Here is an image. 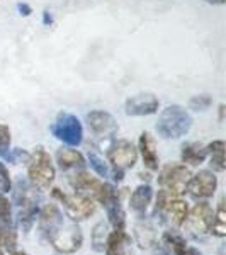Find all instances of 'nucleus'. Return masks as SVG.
I'll return each instance as SVG.
<instances>
[{"label":"nucleus","mask_w":226,"mask_h":255,"mask_svg":"<svg viewBox=\"0 0 226 255\" xmlns=\"http://www.w3.org/2000/svg\"><path fill=\"white\" fill-rule=\"evenodd\" d=\"M51 134L67 146H80L84 141V126H82L80 119L75 114L61 113L56 121L49 128Z\"/></svg>","instance_id":"nucleus-7"},{"label":"nucleus","mask_w":226,"mask_h":255,"mask_svg":"<svg viewBox=\"0 0 226 255\" xmlns=\"http://www.w3.org/2000/svg\"><path fill=\"white\" fill-rule=\"evenodd\" d=\"M108 158L113 170V180L121 182L124 179V172L136 165L138 162V148L126 138L114 139L108 150Z\"/></svg>","instance_id":"nucleus-2"},{"label":"nucleus","mask_w":226,"mask_h":255,"mask_svg":"<svg viewBox=\"0 0 226 255\" xmlns=\"http://www.w3.org/2000/svg\"><path fill=\"white\" fill-rule=\"evenodd\" d=\"M160 108V101L155 94L141 92L136 96H131L124 102V113L128 116H150L155 114Z\"/></svg>","instance_id":"nucleus-12"},{"label":"nucleus","mask_w":226,"mask_h":255,"mask_svg":"<svg viewBox=\"0 0 226 255\" xmlns=\"http://www.w3.org/2000/svg\"><path fill=\"white\" fill-rule=\"evenodd\" d=\"M213 216H215V209L211 208V204L208 201H197L194 208L189 209V215L184 221L182 226H186L187 232L192 237L199 238L209 233L213 223Z\"/></svg>","instance_id":"nucleus-8"},{"label":"nucleus","mask_w":226,"mask_h":255,"mask_svg":"<svg viewBox=\"0 0 226 255\" xmlns=\"http://www.w3.org/2000/svg\"><path fill=\"white\" fill-rule=\"evenodd\" d=\"M218 189V177L213 170H199L197 174L191 175L187 184V192L196 201H208L215 196Z\"/></svg>","instance_id":"nucleus-9"},{"label":"nucleus","mask_w":226,"mask_h":255,"mask_svg":"<svg viewBox=\"0 0 226 255\" xmlns=\"http://www.w3.org/2000/svg\"><path fill=\"white\" fill-rule=\"evenodd\" d=\"M145 218L146 216H143L134 226V240L141 249H151L157 244V233H155V226Z\"/></svg>","instance_id":"nucleus-21"},{"label":"nucleus","mask_w":226,"mask_h":255,"mask_svg":"<svg viewBox=\"0 0 226 255\" xmlns=\"http://www.w3.org/2000/svg\"><path fill=\"white\" fill-rule=\"evenodd\" d=\"M48 240L51 244L53 249L58 254L63 255H72L79 252L84 245V233H82L80 226L75 221H61L58 226L51 230L48 233Z\"/></svg>","instance_id":"nucleus-3"},{"label":"nucleus","mask_w":226,"mask_h":255,"mask_svg":"<svg viewBox=\"0 0 226 255\" xmlns=\"http://www.w3.org/2000/svg\"><path fill=\"white\" fill-rule=\"evenodd\" d=\"M9 255H29L27 252H22V250H12Z\"/></svg>","instance_id":"nucleus-34"},{"label":"nucleus","mask_w":226,"mask_h":255,"mask_svg":"<svg viewBox=\"0 0 226 255\" xmlns=\"http://www.w3.org/2000/svg\"><path fill=\"white\" fill-rule=\"evenodd\" d=\"M53 197H56V199L61 203V206H63L65 213H67V216L70 218V221H75V223H79V221H85L87 218H90L96 213V201L92 199L90 196H85V194H80V192H75V194H65V192H61L60 189H53L51 191Z\"/></svg>","instance_id":"nucleus-5"},{"label":"nucleus","mask_w":226,"mask_h":255,"mask_svg":"<svg viewBox=\"0 0 226 255\" xmlns=\"http://www.w3.org/2000/svg\"><path fill=\"white\" fill-rule=\"evenodd\" d=\"M101 184H102V180H99L97 177L90 175L89 172L84 170V168L70 177V186L75 189L77 192L85 194V196H90L92 199L96 197L99 187H101Z\"/></svg>","instance_id":"nucleus-16"},{"label":"nucleus","mask_w":226,"mask_h":255,"mask_svg":"<svg viewBox=\"0 0 226 255\" xmlns=\"http://www.w3.org/2000/svg\"><path fill=\"white\" fill-rule=\"evenodd\" d=\"M0 255H3V249H2V247H0Z\"/></svg>","instance_id":"nucleus-35"},{"label":"nucleus","mask_w":226,"mask_h":255,"mask_svg":"<svg viewBox=\"0 0 226 255\" xmlns=\"http://www.w3.org/2000/svg\"><path fill=\"white\" fill-rule=\"evenodd\" d=\"M157 133L163 139H179L191 131L192 116L179 104H170L160 113L157 121Z\"/></svg>","instance_id":"nucleus-1"},{"label":"nucleus","mask_w":226,"mask_h":255,"mask_svg":"<svg viewBox=\"0 0 226 255\" xmlns=\"http://www.w3.org/2000/svg\"><path fill=\"white\" fill-rule=\"evenodd\" d=\"M87 125L89 129L94 133V136L97 138H114L119 129L116 119L108 111H90L87 114Z\"/></svg>","instance_id":"nucleus-11"},{"label":"nucleus","mask_w":226,"mask_h":255,"mask_svg":"<svg viewBox=\"0 0 226 255\" xmlns=\"http://www.w3.org/2000/svg\"><path fill=\"white\" fill-rule=\"evenodd\" d=\"M208 3H213V5H223L226 0H206Z\"/></svg>","instance_id":"nucleus-33"},{"label":"nucleus","mask_w":226,"mask_h":255,"mask_svg":"<svg viewBox=\"0 0 226 255\" xmlns=\"http://www.w3.org/2000/svg\"><path fill=\"white\" fill-rule=\"evenodd\" d=\"M213 106V97L208 96V94H199V96H194L189 101V109L197 111V113H204Z\"/></svg>","instance_id":"nucleus-26"},{"label":"nucleus","mask_w":226,"mask_h":255,"mask_svg":"<svg viewBox=\"0 0 226 255\" xmlns=\"http://www.w3.org/2000/svg\"><path fill=\"white\" fill-rule=\"evenodd\" d=\"M43 22L46 24V26H48V24H51V22H53V17H51V15H49V12H44V15H43Z\"/></svg>","instance_id":"nucleus-32"},{"label":"nucleus","mask_w":226,"mask_h":255,"mask_svg":"<svg viewBox=\"0 0 226 255\" xmlns=\"http://www.w3.org/2000/svg\"><path fill=\"white\" fill-rule=\"evenodd\" d=\"M56 163L61 170H82L85 168V158L79 150H75L73 146H61L56 150Z\"/></svg>","instance_id":"nucleus-15"},{"label":"nucleus","mask_w":226,"mask_h":255,"mask_svg":"<svg viewBox=\"0 0 226 255\" xmlns=\"http://www.w3.org/2000/svg\"><path fill=\"white\" fill-rule=\"evenodd\" d=\"M89 163L99 177H102V179H109L111 177V179H113V170H111L109 163L106 162L96 150H89Z\"/></svg>","instance_id":"nucleus-25"},{"label":"nucleus","mask_w":226,"mask_h":255,"mask_svg":"<svg viewBox=\"0 0 226 255\" xmlns=\"http://www.w3.org/2000/svg\"><path fill=\"white\" fill-rule=\"evenodd\" d=\"M109 233H111V225L108 221H99V223L92 228L90 242H92V249L96 250V252H104Z\"/></svg>","instance_id":"nucleus-23"},{"label":"nucleus","mask_w":226,"mask_h":255,"mask_svg":"<svg viewBox=\"0 0 226 255\" xmlns=\"http://www.w3.org/2000/svg\"><path fill=\"white\" fill-rule=\"evenodd\" d=\"M27 177L29 182L36 189H48L55 182L56 168L53 165V160L43 146H36L34 151L27 160Z\"/></svg>","instance_id":"nucleus-4"},{"label":"nucleus","mask_w":226,"mask_h":255,"mask_svg":"<svg viewBox=\"0 0 226 255\" xmlns=\"http://www.w3.org/2000/svg\"><path fill=\"white\" fill-rule=\"evenodd\" d=\"M153 215L162 218L172 230H175V228H180V226L184 225V221H186V218L189 215V204L182 197L170 196L165 201V204H163L158 211H155Z\"/></svg>","instance_id":"nucleus-10"},{"label":"nucleus","mask_w":226,"mask_h":255,"mask_svg":"<svg viewBox=\"0 0 226 255\" xmlns=\"http://www.w3.org/2000/svg\"><path fill=\"white\" fill-rule=\"evenodd\" d=\"M209 233H211L213 237H218V238H225L226 237L225 197H221L220 203H218V208L215 211V216H213V223H211V228H209Z\"/></svg>","instance_id":"nucleus-24"},{"label":"nucleus","mask_w":226,"mask_h":255,"mask_svg":"<svg viewBox=\"0 0 226 255\" xmlns=\"http://www.w3.org/2000/svg\"><path fill=\"white\" fill-rule=\"evenodd\" d=\"M151 254L153 255H172V252L163 244H155L151 247Z\"/></svg>","instance_id":"nucleus-30"},{"label":"nucleus","mask_w":226,"mask_h":255,"mask_svg":"<svg viewBox=\"0 0 226 255\" xmlns=\"http://www.w3.org/2000/svg\"><path fill=\"white\" fill-rule=\"evenodd\" d=\"M180 158H182V163H187V165H201L208 158V148L199 141H187L182 145Z\"/></svg>","instance_id":"nucleus-19"},{"label":"nucleus","mask_w":226,"mask_h":255,"mask_svg":"<svg viewBox=\"0 0 226 255\" xmlns=\"http://www.w3.org/2000/svg\"><path fill=\"white\" fill-rule=\"evenodd\" d=\"M208 148V157L209 165H211L213 172H225V141L223 139H215L213 143L206 145Z\"/></svg>","instance_id":"nucleus-22"},{"label":"nucleus","mask_w":226,"mask_h":255,"mask_svg":"<svg viewBox=\"0 0 226 255\" xmlns=\"http://www.w3.org/2000/svg\"><path fill=\"white\" fill-rule=\"evenodd\" d=\"M151 199H153V189H151L150 184H141L133 191V194L129 196V206L134 213L143 218L146 216V211L151 204Z\"/></svg>","instance_id":"nucleus-17"},{"label":"nucleus","mask_w":226,"mask_h":255,"mask_svg":"<svg viewBox=\"0 0 226 255\" xmlns=\"http://www.w3.org/2000/svg\"><path fill=\"white\" fill-rule=\"evenodd\" d=\"M10 151V128L7 125H0V157L7 160Z\"/></svg>","instance_id":"nucleus-27"},{"label":"nucleus","mask_w":226,"mask_h":255,"mask_svg":"<svg viewBox=\"0 0 226 255\" xmlns=\"http://www.w3.org/2000/svg\"><path fill=\"white\" fill-rule=\"evenodd\" d=\"M12 191V180H10V174L7 170V167L0 162V194H7V192Z\"/></svg>","instance_id":"nucleus-28"},{"label":"nucleus","mask_w":226,"mask_h":255,"mask_svg":"<svg viewBox=\"0 0 226 255\" xmlns=\"http://www.w3.org/2000/svg\"><path fill=\"white\" fill-rule=\"evenodd\" d=\"M138 155H141L143 163L148 170H158L160 167V158L157 153V143H155L153 136L148 131L139 134V143H138Z\"/></svg>","instance_id":"nucleus-14"},{"label":"nucleus","mask_w":226,"mask_h":255,"mask_svg":"<svg viewBox=\"0 0 226 255\" xmlns=\"http://www.w3.org/2000/svg\"><path fill=\"white\" fill-rule=\"evenodd\" d=\"M17 10L20 12V15H26V17H27V15H31V14H32V9H31L29 5H27V3H19V5H17Z\"/></svg>","instance_id":"nucleus-31"},{"label":"nucleus","mask_w":226,"mask_h":255,"mask_svg":"<svg viewBox=\"0 0 226 255\" xmlns=\"http://www.w3.org/2000/svg\"><path fill=\"white\" fill-rule=\"evenodd\" d=\"M192 172L186 163H168L160 170L158 184L170 196L182 197L187 192V184L191 180Z\"/></svg>","instance_id":"nucleus-6"},{"label":"nucleus","mask_w":226,"mask_h":255,"mask_svg":"<svg viewBox=\"0 0 226 255\" xmlns=\"http://www.w3.org/2000/svg\"><path fill=\"white\" fill-rule=\"evenodd\" d=\"M0 221L12 223V208L5 194H0Z\"/></svg>","instance_id":"nucleus-29"},{"label":"nucleus","mask_w":226,"mask_h":255,"mask_svg":"<svg viewBox=\"0 0 226 255\" xmlns=\"http://www.w3.org/2000/svg\"><path fill=\"white\" fill-rule=\"evenodd\" d=\"M162 242L172 252V255H203L199 249L189 245L186 237L180 235L177 230H167L162 235Z\"/></svg>","instance_id":"nucleus-13"},{"label":"nucleus","mask_w":226,"mask_h":255,"mask_svg":"<svg viewBox=\"0 0 226 255\" xmlns=\"http://www.w3.org/2000/svg\"><path fill=\"white\" fill-rule=\"evenodd\" d=\"M38 216H39V230L44 235H48L55 226H58L65 220L63 213H61V209L56 204H46L38 213Z\"/></svg>","instance_id":"nucleus-20"},{"label":"nucleus","mask_w":226,"mask_h":255,"mask_svg":"<svg viewBox=\"0 0 226 255\" xmlns=\"http://www.w3.org/2000/svg\"><path fill=\"white\" fill-rule=\"evenodd\" d=\"M131 247V237L126 230H113L106 242V255H128Z\"/></svg>","instance_id":"nucleus-18"}]
</instances>
